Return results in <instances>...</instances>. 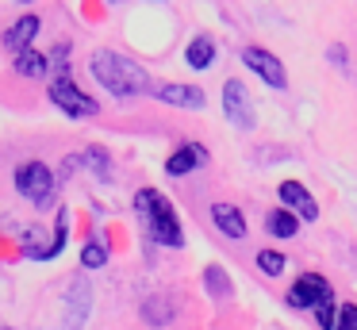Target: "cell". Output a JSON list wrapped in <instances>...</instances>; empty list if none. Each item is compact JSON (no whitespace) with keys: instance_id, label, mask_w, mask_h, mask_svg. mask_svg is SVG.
<instances>
[{"instance_id":"obj_1","label":"cell","mask_w":357,"mask_h":330,"mask_svg":"<svg viewBox=\"0 0 357 330\" xmlns=\"http://www.w3.org/2000/svg\"><path fill=\"white\" fill-rule=\"evenodd\" d=\"M89 73L96 77L100 89H108L112 96H139L150 89V77L139 61H131L119 50H93L89 58Z\"/></svg>"},{"instance_id":"obj_2","label":"cell","mask_w":357,"mask_h":330,"mask_svg":"<svg viewBox=\"0 0 357 330\" xmlns=\"http://www.w3.org/2000/svg\"><path fill=\"white\" fill-rule=\"evenodd\" d=\"M135 211H139L146 234L154 238L158 246H173V250H177V246H185L177 211H173V204L158 188H139V192H135Z\"/></svg>"},{"instance_id":"obj_3","label":"cell","mask_w":357,"mask_h":330,"mask_svg":"<svg viewBox=\"0 0 357 330\" xmlns=\"http://www.w3.org/2000/svg\"><path fill=\"white\" fill-rule=\"evenodd\" d=\"M16 188L20 196H27L35 207H50L54 204V188H58V177L50 173V165H43V161H24V165H16Z\"/></svg>"},{"instance_id":"obj_4","label":"cell","mask_w":357,"mask_h":330,"mask_svg":"<svg viewBox=\"0 0 357 330\" xmlns=\"http://www.w3.org/2000/svg\"><path fill=\"white\" fill-rule=\"evenodd\" d=\"M50 104H58L66 115H73V119H93V115L100 112V104L73 84V77H54V81H50Z\"/></svg>"},{"instance_id":"obj_5","label":"cell","mask_w":357,"mask_h":330,"mask_svg":"<svg viewBox=\"0 0 357 330\" xmlns=\"http://www.w3.org/2000/svg\"><path fill=\"white\" fill-rule=\"evenodd\" d=\"M223 112L227 119L234 123L238 130H254L257 127V112H254V96H250V89L242 81H223Z\"/></svg>"},{"instance_id":"obj_6","label":"cell","mask_w":357,"mask_h":330,"mask_svg":"<svg viewBox=\"0 0 357 330\" xmlns=\"http://www.w3.org/2000/svg\"><path fill=\"white\" fill-rule=\"evenodd\" d=\"M89 311H93V284L73 280L62 299V330H85Z\"/></svg>"},{"instance_id":"obj_7","label":"cell","mask_w":357,"mask_h":330,"mask_svg":"<svg viewBox=\"0 0 357 330\" xmlns=\"http://www.w3.org/2000/svg\"><path fill=\"white\" fill-rule=\"evenodd\" d=\"M242 61H246V66L254 69V73L261 77L269 89H288L284 61H280L273 50H265V46H246V50H242Z\"/></svg>"},{"instance_id":"obj_8","label":"cell","mask_w":357,"mask_h":330,"mask_svg":"<svg viewBox=\"0 0 357 330\" xmlns=\"http://www.w3.org/2000/svg\"><path fill=\"white\" fill-rule=\"evenodd\" d=\"M326 299H334V292H331V284H326V276H319V273L296 276L292 292H288V303L292 307H319V303H326Z\"/></svg>"},{"instance_id":"obj_9","label":"cell","mask_w":357,"mask_h":330,"mask_svg":"<svg viewBox=\"0 0 357 330\" xmlns=\"http://www.w3.org/2000/svg\"><path fill=\"white\" fill-rule=\"evenodd\" d=\"M277 192H280V207H288V211H292L300 223H311V219H319V204L311 200V192L303 188L300 181H284Z\"/></svg>"},{"instance_id":"obj_10","label":"cell","mask_w":357,"mask_h":330,"mask_svg":"<svg viewBox=\"0 0 357 330\" xmlns=\"http://www.w3.org/2000/svg\"><path fill=\"white\" fill-rule=\"evenodd\" d=\"M154 92H158V100H165V104H177V107H188V112L204 107V89H196V84L165 81V84H154Z\"/></svg>"},{"instance_id":"obj_11","label":"cell","mask_w":357,"mask_h":330,"mask_svg":"<svg viewBox=\"0 0 357 330\" xmlns=\"http://www.w3.org/2000/svg\"><path fill=\"white\" fill-rule=\"evenodd\" d=\"M35 35H39V15H20V20L4 31V38H0V43H4V50L24 54V50H31Z\"/></svg>"},{"instance_id":"obj_12","label":"cell","mask_w":357,"mask_h":330,"mask_svg":"<svg viewBox=\"0 0 357 330\" xmlns=\"http://www.w3.org/2000/svg\"><path fill=\"white\" fill-rule=\"evenodd\" d=\"M204 161H208V150H204L200 142H188V146H181L177 153H169L165 173H169V177H188L192 169H200Z\"/></svg>"},{"instance_id":"obj_13","label":"cell","mask_w":357,"mask_h":330,"mask_svg":"<svg viewBox=\"0 0 357 330\" xmlns=\"http://www.w3.org/2000/svg\"><path fill=\"white\" fill-rule=\"evenodd\" d=\"M211 223H215L227 238H234V242H238V238H246V230H250L242 207H234V204H215V207H211Z\"/></svg>"},{"instance_id":"obj_14","label":"cell","mask_w":357,"mask_h":330,"mask_svg":"<svg viewBox=\"0 0 357 330\" xmlns=\"http://www.w3.org/2000/svg\"><path fill=\"white\" fill-rule=\"evenodd\" d=\"M185 61H188V69H208L211 61H215V38L196 35L192 43H188V50H185Z\"/></svg>"},{"instance_id":"obj_15","label":"cell","mask_w":357,"mask_h":330,"mask_svg":"<svg viewBox=\"0 0 357 330\" xmlns=\"http://www.w3.org/2000/svg\"><path fill=\"white\" fill-rule=\"evenodd\" d=\"M265 230H269L273 238H296V230H300V219H296L288 207H273V211L265 215Z\"/></svg>"},{"instance_id":"obj_16","label":"cell","mask_w":357,"mask_h":330,"mask_svg":"<svg viewBox=\"0 0 357 330\" xmlns=\"http://www.w3.org/2000/svg\"><path fill=\"white\" fill-rule=\"evenodd\" d=\"M142 319L150 322V327H165V322L173 319V303L165 296H150L142 299Z\"/></svg>"},{"instance_id":"obj_17","label":"cell","mask_w":357,"mask_h":330,"mask_svg":"<svg viewBox=\"0 0 357 330\" xmlns=\"http://www.w3.org/2000/svg\"><path fill=\"white\" fill-rule=\"evenodd\" d=\"M204 288H208L215 299H227L234 292V284H231V276H227L219 265H208V269H204Z\"/></svg>"},{"instance_id":"obj_18","label":"cell","mask_w":357,"mask_h":330,"mask_svg":"<svg viewBox=\"0 0 357 330\" xmlns=\"http://www.w3.org/2000/svg\"><path fill=\"white\" fill-rule=\"evenodd\" d=\"M85 161H89V169H93L96 181H112V153L104 150V146H89Z\"/></svg>"},{"instance_id":"obj_19","label":"cell","mask_w":357,"mask_h":330,"mask_svg":"<svg viewBox=\"0 0 357 330\" xmlns=\"http://www.w3.org/2000/svg\"><path fill=\"white\" fill-rule=\"evenodd\" d=\"M16 73H24V77H43V73H47V58H43L39 50L16 54Z\"/></svg>"},{"instance_id":"obj_20","label":"cell","mask_w":357,"mask_h":330,"mask_svg":"<svg viewBox=\"0 0 357 330\" xmlns=\"http://www.w3.org/2000/svg\"><path fill=\"white\" fill-rule=\"evenodd\" d=\"M257 269L265 276H280L284 273V253L280 250H257Z\"/></svg>"},{"instance_id":"obj_21","label":"cell","mask_w":357,"mask_h":330,"mask_svg":"<svg viewBox=\"0 0 357 330\" xmlns=\"http://www.w3.org/2000/svg\"><path fill=\"white\" fill-rule=\"evenodd\" d=\"M104 261H108V250H104L100 242H85V246H81V265H85V269H100Z\"/></svg>"},{"instance_id":"obj_22","label":"cell","mask_w":357,"mask_h":330,"mask_svg":"<svg viewBox=\"0 0 357 330\" xmlns=\"http://www.w3.org/2000/svg\"><path fill=\"white\" fill-rule=\"evenodd\" d=\"M315 322H319V330H334V327H338V307H334V299H326V303L315 307Z\"/></svg>"},{"instance_id":"obj_23","label":"cell","mask_w":357,"mask_h":330,"mask_svg":"<svg viewBox=\"0 0 357 330\" xmlns=\"http://www.w3.org/2000/svg\"><path fill=\"white\" fill-rule=\"evenodd\" d=\"M334 330H357V303H342L338 307V327Z\"/></svg>"},{"instance_id":"obj_24","label":"cell","mask_w":357,"mask_h":330,"mask_svg":"<svg viewBox=\"0 0 357 330\" xmlns=\"http://www.w3.org/2000/svg\"><path fill=\"white\" fill-rule=\"evenodd\" d=\"M16 4H31V0H16Z\"/></svg>"},{"instance_id":"obj_25","label":"cell","mask_w":357,"mask_h":330,"mask_svg":"<svg viewBox=\"0 0 357 330\" xmlns=\"http://www.w3.org/2000/svg\"><path fill=\"white\" fill-rule=\"evenodd\" d=\"M0 330H16V327H0Z\"/></svg>"}]
</instances>
